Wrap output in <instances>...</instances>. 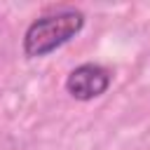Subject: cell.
<instances>
[{
    "label": "cell",
    "instance_id": "cell-2",
    "mask_svg": "<svg viewBox=\"0 0 150 150\" xmlns=\"http://www.w3.org/2000/svg\"><path fill=\"white\" fill-rule=\"evenodd\" d=\"M108 87H110V73L98 63L77 66L66 80L68 94L77 101H91V98L101 96Z\"/></svg>",
    "mask_w": 150,
    "mask_h": 150
},
{
    "label": "cell",
    "instance_id": "cell-1",
    "mask_svg": "<svg viewBox=\"0 0 150 150\" xmlns=\"http://www.w3.org/2000/svg\"><path fill=\"white\" fill-rule=\"evenodd\" d=\"M84 26V14L77 9H59L35 19L23 35V54L26 56H45L56 47L66 45L75 38Z\"/></svg>",
    "mask_w": 150,
    "mask_h": 150
}]
</instances>
